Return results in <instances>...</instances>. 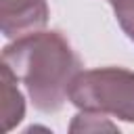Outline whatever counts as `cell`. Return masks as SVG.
Returning a JSON list of instances; mask_svg holds the SVG:
<instances>
[{
  "label": "cell",
  "instance_id": "cell-1",
  "mask_svg": "<svg viewBox=\"0 0 134 134\" xmlns=\"http://www.w3.org/2000/svg\"><path fill=\"white\" fill-rule=\"evenodd\" d=\"M2 63L25 84L34 107L59 111L69 98V86L82 71L80 59L61 31H34L2 48Z\"/></svg>",
  "mask_w": 134,
  "mask_h": 134
},
{
  "label": "cell",
  "instance_id": "cell-2",
  "mask_svg": "<svg viewBox=\"0 0 134 134\" xmlns=\"http://www.w3.org/2000/svg\"><path fill=\"white\" fill-rule=\"evenodd\" d=\"M69 103L80 111H98L134 124V71L124 67H96L75 75Z\"/></svg>",
  "mask_w": 134,
  "mask_h": 134
},
{
  "label": "cell",
  "instance_id": "cell-3",
  "mask_svg": "<svg viewBox=\"0 0 134 134\" xmlns=\"http://www.w3.org/2000/svg\"><path fill=\"white\" fill-rule=\"evenodd\" d=\"M46 0H0V31L8 40L40 31L48 23Z\"/></svg>",
  "mask_w": 134,
  "mask_h": 134
},
{
  "label": "cell",
  "instance_id": "cell-4",
  "mask_svg": "<svg viewBox=\"0 0 134 134\" xmlns=\"http://www.w3.org/2000/svg\"><path fill=\"white\" fill-rule=\"evenodd\" d=\"M15 73L2 63L0 67V98H2V132H10L25 117V100L17 88Z\"/></svg>",
  "mask_w": 134,
  "mask_h": 134
},
{
  "label": "cell",
  "instance_id": "cell-5",
  "mask_svg": "<svg viewBox=\"0 0 134 134\" xmlns=\"http://www.w3.org/2000/svg\"><path fill=\"white\" fill-rule=\"evenodd\" d=\"M71 132H100V130H109V132H119L117 126H113L105 113H98V111H82L73 117L71 126H69Z\"/></svg>",
  "mask_w": 134,
  "mask_h": 134
},
{
  "label": "cell",
  "instance_id": "cell-6",
  "mask_svg": "<svg viewBox=\"0 0 134 134\" xmlns=\"http://www.w3.org/2000/svg\"><path fill=\"white\" fill-rule=\"evenodd\" d=\"M115 19L124 34L134 42V0H113L111 2Z\"/></svg>",
  "mask_w": 134,
  "mask_h": 134
},
{
  "label": "cell",
  "instance_id": "cell-7",
  "mask_svg": "<svg viewBox=\"0 0 134 134\" xmlns=\"http://www.w3.org/2000/svg\"><path fill=\"white\" fill-rule=\"evenodd\" d=\"M107 2H113V0H107Z\"/></svg>",
  "mask_w": 134,
  "mask_h": 134
}]
</instances>
